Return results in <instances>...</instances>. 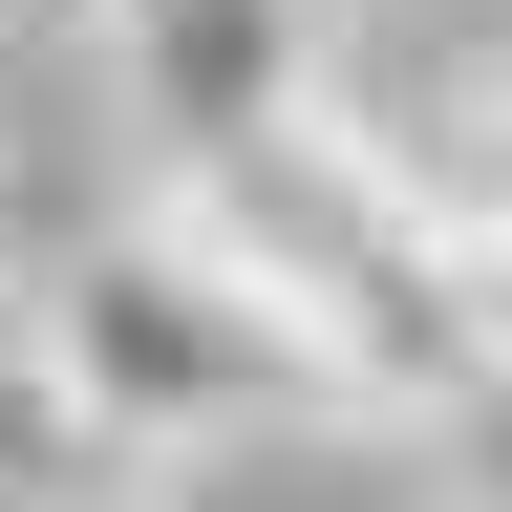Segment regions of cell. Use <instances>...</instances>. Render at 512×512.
Masks as SVG:
<instances>
[{
  "mask_svg": "<svg viewBox=\"0 0 512 512\" xmlns=\"http://www.w3.org/2000/svg\"><path fill=\"white\" fill-rule=\"evenodd\" d=\"M192 214L256 256V299L299 320L320 363H342V406H448V384H491V299H470V235L406 192V150H363V128H256V150L192 171Z\"/></svg>",
  "mask_w": 512,
  "mask_h": 512,
  "instance_id": "obj_1",
  "label": "cell"
},
{
  "mask_svg": "<svg viewBox=\"0 0 512 512\" xmlns=\"http://www.w3.org/2000/svg\"><path fill=\"white\" fill-rule=\"evenodd\" d=\"M43 363L107 406V448H235L278 406H342V363L256 299V256L214 214H150V235H86L43 278Z\"/></svg>",
  "mask_w": 512,
  "mask_h": 512,
  "instance_id": "obj_2",
  "label": "cell"
},
{
  "mask_svg": "<svg viewBox=\"0 0 512 512\" xmlns=\"http://www.w3.org/2000/svg\"><path fill=\"white\" fill-rule=\"evenodd\" d=\"M107 64H128V107L171 128V171H214L256 150V128H299V0H107Z\"/></svg>",
  "mask_w": 512,
  "mask_h": 512,
  "instance_id": "obj_3",
  "label": "cell"
},
{
  "mask_svg": "<svg viewBox=\"0 0 512 512\" xmlns=\"http://www.w3.org/2000/svg\"><path fill=\"white\" fill-rule=\"evenodd\" d=\"M0 342H22V320H0Z\"/></svg>",
  "mask_w": 512,
  "mask_h": 512,
  "instance_id": "obj_4",
  "label": "cell"
}]
</instances>
